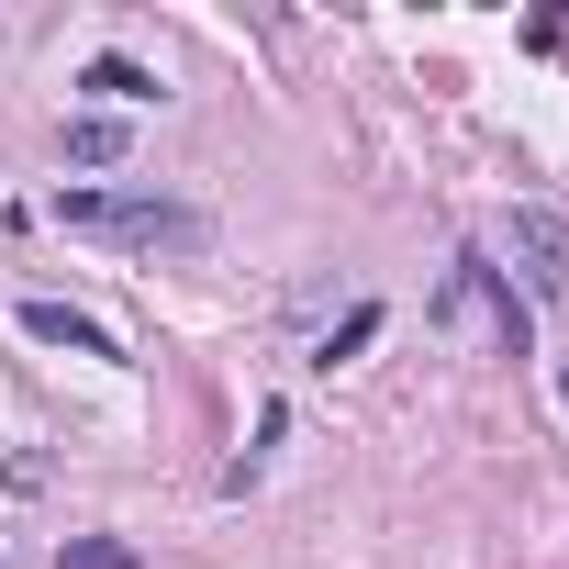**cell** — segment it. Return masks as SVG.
I'll use <instances>...</instances> for the list:
<instances>
[{
	"label": "cell",
	"mask_w": 569,
	"mask_h": 569,
	"mask_svg": "<svg viewBox=\"0 0 569 569\" xmlns=\"http://www.w3.org/2000/svg\"><path fill=\"white\" fill-rule=\"evenodd\" d=\"M46 212H57L68 234H112V246H134V257H201V246H212V212L157 201V190H57Z\"/></svg>",
	"instance_id": "obj_1"
},
{
	"label": "cell",
	"mask_w": 569,
	"mask_h": 569,
	"mask_svg": "<svg viewBox=\"0 0 569 569\" xmlns=\"http://www.w3.org/2000/svg\"><path fill=\"white\" fill-rule=\"evenodd\" d=\"M436 325H469L491 358H525V302H513V279L491 257H458L447 268V291H436Z\"/></svg>",
	"instance_id": "obj_2"
},
{
	"label": "cell",
	"mask_w": 569,
	"mask_h": 569,
	"mask_svg": "<svg viewBox=\"0 0 569 569\" xmlns=\"http://www.w3.org/2000/svg\"><path fill=\"white\" fill-rule=\"evenodd\" d=\"M502 257L525 268V291H536V302H547V291H569V234H558V212H536V201H525V212H502ZM513 268H502V279H513Z\"/></svg>",
	"instance_id": "obj_3"
},
{
	"label": "cell",
	"mask_w": 569,
	"mask_h": 569,
	"mask_svg": "<svg viewBox=\"0 0 569 569\" xmlns=\"http://www.w3.org/2000/svg\"><path fill=\"white\" fill-rule=\"evenodd\" d=\"M23 325H34L46 347H68V358H123V347H112L90 313H68V302H23Z\"/></svg>",
	"instance_id": "obj_4"
},
{
	"label": "cell",
	"mask_w": 569,
	"mask_h": 569,
	"mask_svg": "<svg viewBox=\"0 0 569 569\" xmlns=\"http://www.w3.org/2000/svg\"><path fill=\"white\" fill-rule=\"evenodd\" d=\"M79 90H90V101H157V68H134V57H90Z\"/></svg>",
	"instance_id": "obj_5"
},
{
	"label": "cell",
	"mask_w": 569,
	"mask_h": 569,
	"mask_svg": "<svg viewBox=\"0 0 569 569\" xmlns=\"http://www.w3.org/2000/svg\"><path fill=\"white\" fill-rule=\"evenodd\" d=\"M68 157H79V168H123V123H112V112H79V123H68Z\"/></svg>",
	"instance_id": "obj_6"
},
{
	"label": "cell",
	"mask_w": 569,
	"mask_h": 569,
	"mask_svg": "<svg viewBox=\"0 0 569 569\" xmlns=\"http://www.w3.org/2000/svg\"><path fill=\"white\" fill-rule=\"evenodd\" d=\"M380 325H391V313H380V302H358V313H347V325H336V336L313 347V369H347V358H358V347H369Z\"/></svg>",
	"instance_id": "obj_7"
},
{
	"label": "cell",
	"mask_w": 569,
	"mask_h": 569,
	"mask_svg": "<svg viewBox=\"0 0 569 569\" xmlns=\"http://www.w3.org/2000/svg\"><path fill=\"white\" fill-rule=\"evenodd\" d=\"M57 569H146L123 536H57Z\"/></svg>",
	"instance_id": "obj_8"
},
{
	"label": "cell",
	"mask_w": 569,
	"mask_h": 569,
	"mask_svg": "<svg viewBox=\"0 0 569 569\" xmlns=\"http://www.w3.org/2000/svg\"><path fill=\"white\" fill-rule=\"evenodd\" d=\"M558 402H569V369H558Z\"/></svg>",
	"instance_id": "obj_9"
}]
</instances>
